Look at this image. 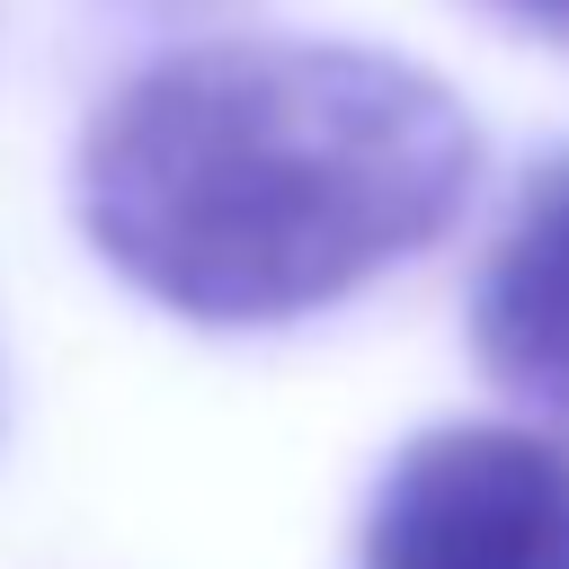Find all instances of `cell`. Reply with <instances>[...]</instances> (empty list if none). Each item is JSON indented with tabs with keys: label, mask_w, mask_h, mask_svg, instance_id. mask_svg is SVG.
I'll return each mask as SVG.
<instances>
[{
	"label": "cell",
	"mask_w": 569,
	"mask_h": 569,
	"mask_svg": "<svg viewBox=\"0 0 569 569\" xmlns=\"http://www.w3.org/2000/svg\"><path fill=\"white\" fill-rule=\"evenodd\" d=\"M462 98L373 44L213 36L142 62L80 133L89 249L178 320L267 329L418 258L471 196Z\"/></svg>",
	"instance_id": "1"
},
{
	"label": "cell",
	"mask_w": 569,
	"mask_h": 569,
	"mask_svg": "<svg viewBox=\"0 0 569 569\" xmlns=\"http://www.w3.org/2000/svg\"><path fill=\"white\" fill-rule=\"evenodd\" d=\"M356 569H569V445L533 427H427L391 453Z\"/></svg>",
	"instance_id": "2"
},
{
	"label": "cell",
	"mask_w": 569,
	"mask_h": 569,
	"mask_svg": "<svg viewBox=\"0 0 569 569\" xmlns=\"http://www.w3.org/2000/svg\"><path fill=\"white\" fill-rule=\"evenodd\" d=\"M471 356L507 400L569 427V151L525 169L507 222L480 249Z\"/></svg>",
	"instance_id": "3"
},
{
	"label": "cell",
	"mask_w": 569,
	"mask_h": 569,
	"mask_svg": "<svg viewBox=\"0 0 569 569\" xmlns=\"http://www.w3.org/2000/svg\"><path fill=\"white\" fill-rule=\"evenodd\" d=\"M516 27H533V36H551V44H569V0H498Z\"/></svg>",
	"instance_id": "4"
}]
</instances>
